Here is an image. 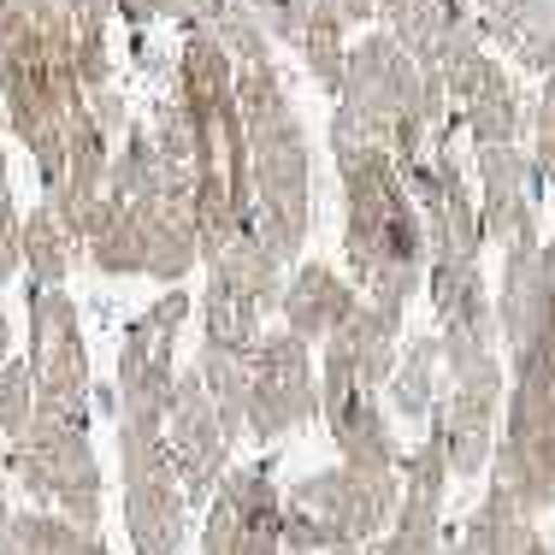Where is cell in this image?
Returning a JSON list of instances; mask_svg holds the SVG:
<instances>
[{
    "label": "cell",
    "mask_w": 555,
    "mask_h": 555,
    "mask_svg": "<svg viewBox=\"0 0 555 555\" xmlns=\"http://www.w3.org/2000/svg\"><path fill=\"white\" fill-rule=\"evenodd\" d=\"M332 149L343 178V255H349V284L366 289V308L402 320L408 296L426 278V224H420L414 190L390 160V137H378L366 118L337 107L332 118Z\"/></svg>",
    "instance_id": "obj_1"
},
{
    "label": "cell",
    "mask_w": 555,
    "mask_h": 555,
    "mask_svg": "<svg viewBox=\"0 0 555 555\" xmlns=\"http://www.w3.org/2000/svg\"><path fill=\"white\" fill-rule=\"evenodd\" d=\"M320 414V373H313V354L301 337L289 332H267L255 349V366H248V414L243 426L255 431L260 443L284 438V431L308 426Z\"/></svg>",
    "instance_id": "obj_8"
},
{
    "label": "cell",
    "mask_w": 555,
    "mask_h": 555,
    "mask_svg": "<svg viewBox=\"0 0 555 555\" xmlns=\"http://www.w3.org/2000/svg\"><path fill=\"white\" fill-rule=\"evenodd\" d=\"M443 408H438V431H443V455H449V479H479L485 461L496 455V414H502V354L496 361H473L443 373Z\"/></svg>",
    "instance_id": "obj_10"
},
{
    "label": "cell",
    "mask_w": 555,
    "mask_h": 555,
    "mask_svg": "<svg viewBox=\"0 0 555 555\" xmlns=\"http://www.w3.org/2000/svg\"><path fill=\"white\" fill-rule=\"evenodd\" d=\"M320 414L337 438L343 467L354 473H402V443H396V426L385 414L373 390L349 385L343 373H325L320 366Z\"/></svg>",
    "instance_id": "obj_14"
},
{
    "label": "cell",
    "mask_w": 555,
    "mask_h": 555,
    "mask_svg": "<svg viewBox=\"0 0 555 555\" xmlns=\"http://www.w3.org/2000/svg\"><path fill=\"white\" fill-rule=\"evenodd\" d=\"M171 479L160 420H125V520L137 555H178L183 544V491Z\"/></svg>",
    "instance_id": "obj_7"
},
{
    "label": "cell",
    "mask_w": 555,
    "mask_h": 555,
    "mask_svg": "<svg viewBox=\"0 0 555 555\" xmlns=\"http://www.w3.org/2000/svg\"><path fill=\"white\" fill-rule=\"evenodd\" d=\"M354 308H361V289H354L337 267H325V260H301V267L284 278V301H278L284 332L301 337V343H332L343 325L354 320Z\"/></svg>",
    "instance_id": "obj_16"
},
{
    "label": "cell",
    "mask_w": 555,
    "mask_h": 555,
    "mask_svg": "<svg viewBox=\"0 0 555 555\" xmlns=\"http://www.w3.org/2000/svg\"><path fill=\"white\" fill-rule=\"evenodd\" d=\"M396 354H402V320H390V313H378L361 301L354 320L325 343V373H343L349 385L378 396L396 373Z\"/></svg>",
    "instance_id": "obj_17"
},
{
    "label": "cell",
    "mask_w": 555,
    "mask_h": 555,
    "mask_svg": "<svg viewBox=\"0 0 555 555\" xmlns=\"http://www.w3.org/2000/svg\"><path fill=\"white\" fill-rule=\"evenodd\" d=\"M236 107L248 130V231L278 260H296L313 231V154L308 125L289 107L272 60L236 72Z\"/></svg>",
    "instance_id": "obj_3"
},
{
    "label": "cell",
    "mask_w": 555,
    "mask_h": 555,
    "mask_svg": "<svg viewBox=\"0 0 555 555\" xmlns=\"http://www.w3.org/2000/svg\"><path fill=\"white\" fill-rule=\"evenodd\" d=\"M431 12L438 0H378V18H385V36L408 48V60L426 48V30H431Z\"/></svg>",
    "instance_id": "obj_21"
},
{
    "label": "cell",
    "mask_w": 555,
    "mask_h": 555,
    "mask_svg": "<svg viewBox=\"0 0 555 555\" xmlns=\"http://www.w3.org/2000/svg\"><path fill=\"white\" fill-rule=\"evenodd\" d=\"M438 366H443L438 337H420L396 354V373L385 385V402L396 420H408V426H426L431 420V408H438Z\"/></svg>",
    "instance_id": "obj_19"
},
{
    "label": "cell",
    "mask_w": 555,
    "mask_h": 555,
    "mask_svg": "<svg viewBox=\"0 0 555 555\" xmlns=\"http://www.w3.org/2000/svg\"><path fill=\"white\" fill-rule=\"evenodd\" d=\"M202 555H284V496L267 461L224 473L202 526Z\"/></svg>",
    "instance_id": "obj_9"
},
{
    "label": "cell",
    "mask_w": 555,
    "mask_h": 555,
    "mask_svg": "<svg viewBox=\"0 0 555 555\" xmlns=\"http://www.w3.org/2000/svg\"><path fill=\"white\" fill-rule=\"evenodd\" d=\"M443 95L461 101V118H467L473 142L479 149H508L514 130H520V89L502 72L496 54H473L467 65L443 77Z\"/></svg>",
    "instance_id": "obj_15"
},
{
    "label": "cell",
    "mask_w": 555,
    "mask_h": 555,
    "mask_svg": "<svg viewBox=\"0 0 555 555\" xmlns=\"http://www.w3.org/2000/svg\"><path fill=\"white\" fill-rule=\"evenodd\" d=\"M248 7H255V18H260L267 36H278V42H301L313 0H248Z\"/></svg>",
    "instance_id": "obj_23"
},
{
    "label": "cell",
    "mask_w": 555,
    "mask_h": 555,
    "mask_svg": "<svg viewBox=\"0 0 555 555\" xmlns=\"http://www.w3.org/2000/svg\"><path fill=\"white\" fill-rule=\"evenodd\" d=\"M0 555H107L89 532L77 526H60V520H18L7 526L0 538Z\"/></svg>",
    "instance_id": "obj_20"
},
{
    "label": "cell",
    "mask_w": 555,
    "mask_h": 555,
    "mask_svg": "<svg viewBox=\"0 0 555 555\" xmlns=\"http://www.w3.org/2000/svg\"><path fill=\"white\" fill-rule=\"evenodd\" d=\"M166 455H171V473L183 479V496H214L219 473H224V455H231V431H224L214 396H207L202 373H190L183 385H171V402H166Z\"/></svg>",
    "instance_id": "obj_12"
},
{
    "label": "cell",
    "mask_w": 555,
    "mask_h": 555,
    "mask_svg": "<svg viewBox=\"0 0 555 555\" xmlns=\"http://www.w3.org/2000/svg\"><path fill=\"white\" fill-rule=\"evenodd\" d=\"M332 555H366V550H332Z\"/></svg>",
    "instance_id": "obj_26"
},
{
    "label": "cell",
    "mask_w": 555,
    "mask_h": 555,
    "mask_svg": "<svg viewBox=\"0 0 555 555\" xmlns=\"http://www.w3.org/2000/svg\"><path fill=\"white\" fill-rule=\"evenodd\" d=\"M479 224L485 243L502 248V267L544 248L538 236V171L520 149H479Z\"/></svg>",
    "instance_id": "obj_11"
},
{
    "label": "cell",
    "mask_w": 555,
    "mask_h": 555,
    "mask_svg": "<svg viewBox=\"0 0 555 555\" xmlns=\"http://www.w3.org/2000/svg\"><path fill=\"white\" fill-rule=\"evenodd\" d=\"M183 130H190V183H195V224L202 248L224 255L248 231V130L236 107L231 54L214 36H195L183 48Z\"/></svg>",
    "instance_id": "obj_2"
},
{
    "label": "cell",
    "mask_w": 555,
    "mask_h": 555,
    "mask_svg": "<svg viewBox=\"0 0 555 555\" xmlns=\"http://www.w3.org/2000/svg\"><path fill=\"white\" fill-rule=\"evenodd\" d=\"M313 18H332L343 36H354L366 18H378V0H313Z\"/></svg>",
    "instance_id": "obj_24"
},
{
    "label": "cell",
    "mask_w": 555,
    "mask_h": 555,
    "mask_svg": "<svg viewBox=\"0 0 555 555\" xmlns=\"http://www.w3.org/2000/svg\"><path fill=\"white\" fill-rule=\"evenodd\" d=\"M402 508V473H354L325 467L284 491V555H332L366 550L378 532H390Z\"/></svg>",
    "instance_id": "obj_5"
},
{
    "label": "cell",
    "mask_w": 555,
    "mask_h": 555,
    "mask_svg": "<svg viewBox=\"0 0 555 555\" xmlns=\"http://www.w3.org/2000/svg\"><path fill=\"white\" fill-rule=\"evenodd\" d=\"M443 496H449V455L438 420L426 426V438L414 443V455H402V508H396L378 555H438L443 550Z\"/></svg>",
    "instance_id": "obj_13"
},
{
    "label": "cell",
    "mask_w": 555,
    "mask_h": 555,
    "mask_svg": "<svg viewBox=\"0 0 555 555\" xmlns=\"http://www.w3.org/2000/svg\"><path fill=\"white\" fill-rule=\"evenodd\" d=\"M526 555H550V544H544V538H532V544H526Z\"/></svg>",
    "instance_id": "obj_25"
},
{
    "label": "cell",
    "mask_w": 555,
    "mask_h": 555,
    "mask_svg": "<svg viewBox=\"0 0 555 555\" xmlns=\"http://www.w3.org/2000/svg\"><path fill=\"white\" fill-rule=\"evenodd\" d=\"M485 36H496L520 65L555 72V0H473Z\"/></svg>",
    "instance_id": "obj_18"
},
{
    "label": "cell",
    "mask_w": 555,
    "mask_h": 555,
    "mask_svg": "<svg viewBox=\"0 0 555 555\" xmlns=\"http://www.w3.org/2000/svg\"><path fill=\"white\" fill-rule=\"evenodd\" d=\"M532 171H538V183L555 178V72H550L544 95H538V113H532Z\"/></svg>",
    "instance_id": "obj_22"
},
{
    "label": "cell",
    "mask_w": 555,
    "mask_h": 555,
    "mask_svg": "<svg viewBox=\"0 0 555 555\" xmlns=\"http://www.w3.org/2000/svg\"><path fill=\"white\" fill-rule=\"evenodd\" d=\"M443 101H449L443 83L420 72L396 36L373 30V36H361V42H349L337 107H349L354 118H366L378 137H390V149L408 130H426L431 137V130L443 125Z\"/></svg>",
    "instance_id": "obj_6"
},
{
    "label": "cell",
    "mask_w": 555,
    "mask_h": 555,
    "mask_svg": "<svg viewBox=\"0 0 555 555\" xmlns=\"http://www.w3.org/2000/svg\"><path fill=\"white\" fill-rule=\"evenodd\" d=\"M508 420L496 438V491H508L526 514L555 502V325L508 354Z\"/></svg>",
    "instance_id": "obj_4"
}]
</instances>
